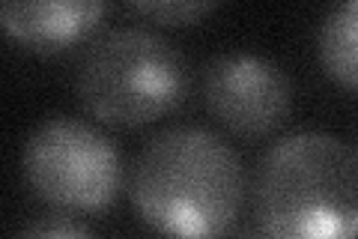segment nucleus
Instances as JSON below:
<instances>
[{"label":"nucleus","instance_id":"6e6552de","mask_svg":"<svg viewBox=\"0 0 358 239\" xmlns=\"http://www.w3.org/2000/svg\"><path fill=\"white\" fill-rule=\"evenodd\" d=\"M126 9L155 21V25L185 27V25H197L203 15H209L215 4L212 0H131Z\"/></svg>","mask_w":358,"mask_h":239},{"label":"nucleus","instance_id":"39448f33","mask_svg":"<svg viewBox=\"0 0 358 239\" xmlns=\"http://www.w3.org/2000/svg\"><path fill=\"white\" fill-rule=\"evenodd\" d=\"M203 102L212 117L233 135L263 138L289 117L293 81L263 54L227 51L206 63Z\"/></svg>","mask_w":358,"mask_h":239},{"label":"nucleus","instance_id":"0eeeda50","mask_svg":"<svg viewBox=\"0 0 358 239\" xmlns=\"http://www.w3.org/2000/svg\"><path fill=\"white\" fill-rule=\"evenodd\" d=\"M355 25H358V4L343 0L331 6L320 25L317 51L320 63L331 81H338L343 90H355Z\"/></svg>","mask_w":358,"mask_h":239},{"label":"nucleus","instance_id":"7ed1b4c3","mask_svg":"<svg viewBox=\"0 0 358 239\" xmlns=\"http://www.w3.org/2000/svg\"><path fill=\"white\" fill-rule=\"evenodd\" d=\"M78 99L108 126L138 129L171 114L188 93V66L176 45L147 27H114L81 57Z\"/></svg>","mask_w":358,"mask_h":239},{"label":"nucleus","instance_id":"20e7f679","mask_svg":"<svg viewBox=\"0 0 358 239\" xmlns=\"http://www.w3.org/2000/svg\"><path fill=\"white\" fill-rule=\"evenodd\" d=\"M21 174L57 212H102L117 200L126 168L120 146L93 123L54 114L21 146Z\"/></svg>","mask_w":358,"mask_h":239},{"label":"nucleus","instance_id":"9d476101","mask_svg":"<svg viewBox=\"0 0 358 239\" xmlns=\"http://www.w3.org/2000/svg\"><path fill=\"white\" fill-rule=\"evenodd\" d=\"M233 239H268V236L260 231V227H245V231H239Z\"/></svg>","mask_w":358,"mask_h":239},{"label":"nucleus","instance_id":"f03ea898","mask_svg":"<svg viewBox=\"0 0 358 239\" xmlns=\"http://www.w3.org/2000/svg\"><path fill=\"white\" fill-rule=\"evenodd\" d=\"M254 215L268 239H355L358 156L331 132L275 141L254 174Z\"/></svg>","mask_w":358,"mask_h":239},{"label":"nucleus","instance_id":"1a4fd4ad","mask_svg":"<svg viewBox=\"0 0 358 239\" xmlns=\"http://www.w3.org/2000/svg\"><path fill=\"white\" fill-rule=\"evenodd\" d=\"M13 239H99L93 227L75 219L72 212H45L18 227Z\"/></svg>","mask_w":358,"mask_h":239},{"label":"nucleus","instance_id":"423d86ee","mask_svg":"<svg viewBox=\"0 0 358 239\" xmlns=\"http://www.w3.org/2000/svg\"><path fill=\"white\" fill-rule=\"evenodd\" d=\"M105 0H13L0 4V33L39 54L90 39L108 15Z\"/></svg>","mask_w":358,"mask_h":239},{"label":"nucleus","instance_id":"f257e3e1","mask_svg":"<svg viewBox=\"0 0 358 239\" xmlns=\"http://www.w3.org/2000/svg\"><path fill=\"white\" fill-rule=\"evenodd\" d=\"M248 177L239 153L203 126H167L141 146L129 200L167 239H224L239 221Z\"/></svg>","mask_w":358,"mask_h":239}]
</instances>
